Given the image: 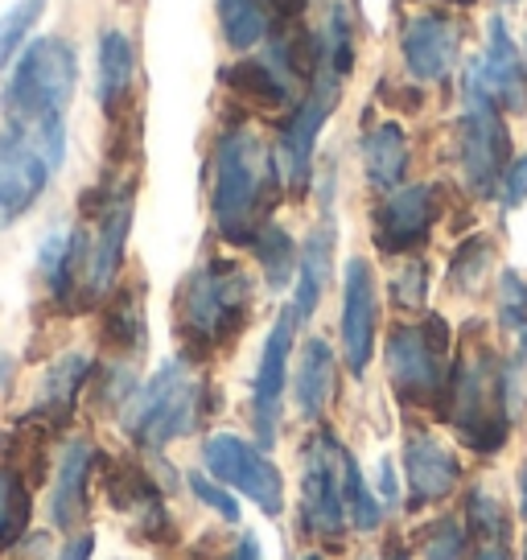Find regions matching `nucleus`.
Returning <instances> with one entry per match:
<instances>
[{"instance_id":"nucleus-36","label":"nucleus","mask_w":527,"mask_h":560,"mask_svg":"<svg viewBox=\"0 0 527 560\" xmlns=\"http://www.w3.org/2000/svg\"><path fill=\"white\" fill-rule=\"evenodd\" d=\"M461 552H466V527L454 520H441L424 540V560H461Z\"/></svg>"},{"instance_id":"nucleus-8","label":"nucleus","mask_w":527,"mask_h":560,"mask_svg":"<svg viewBox=\"0 0 527 560\" xmlns=\"http://www.w3.org/2000/svg\"><path fill=\"white\" fill-rule=\"evenodd\" d=\"M338 100H342V83L314 70L309 79V91L293 104V116L281 124V137H277V170H281V182L289 194H305L309 190V177H314V149L326 120L335 116Z\"/></svg>"},{"instance_id":"nucleus-41","label":"nucleus","mask_w":527,"mask_h":560,"mask_svg":"<svg viewBox=\"0 0 527 560\" xmlns=\"http://www.w3.org/2000/svg\"><path fill=\"white\" fill-rule=\"evenodd\" d=\"M227 560H260V544H256V536H244V540L227 552Z\"/></svg>"},{"instance_id":"nucleus-20","label":"nucleus","mask_w":527,"mask_h":560,"mask_svg":"<svg viewBox=\"0 0 527 560\" xmlns=\"http://www.w3.org/2000/svg\"><path fill=\"white\" fill-rule=\"evenodd\" d=\"M335 350L326 338H309L297 354V375H293V404L305 420H321L335 396Z\"/></svg>"},{"instance_id":"nucleus-10","label":"nucleus","mask_w":527,"mask_h":560,"mask_svg":"<svg viewBox=\"0 0 527 560\" xmlns=\"http://www.w3.org/2000/svg\"><path fill=\"white\" fill-rule=\"evenodd\" d=\"M466 91L494 104L503 116H524L527 112V62L524 50L515 46V37L507 34L503 18H491V25H487V42L466 70Z\"/></svg>"},{"instance_id":"nucleus-38","label":"nucleus","mask_w":527,"mask_h":560,"mask_svg":"<svg viewBox=\"0 0 527 560\" xmlns=\"http://www.w3.org/2000/svg\"><path fill=\"white\" fill-rule=\"evenodd\" d=\"M499 198H503V207L515 210L527 202V158H515L507 165V174H503V186H499Z\"/></svg>"},{"instance_id":"nucleus-33","label":"nucleus","mask_w":527,"mask_h":560,"mask_svg":"<svg viewBox=\"0 0 527 560\" xmlns=\"http://www.w3.org/2000/svg\"><path fill=\"white\" fill-rule=\"evenodd\" d=\"M107 338H112L120 350H141L144 347L141 301H137V298L116 301V310H112V326H107Z\"/></svg>"},{"instance_id":"nucleus-48","label":"nucleus","mask_w":527,"mask_h":560,"mask_svg":"<svg viewBox=\"0 0 527 560\" xmlns=\"http://www.w3.org/2000/svg\"><path fill=\"white\" fill-rule=\"evenodd\" d=\"M524 560H527V536H524Z\"/></svg>"},{"instance_id":"nucleus-12","label":"nucleus","mask_w":527,"mask_h":560,"mask_svg":"<svg viewBox=\"0 0 527 560\" xmlns=\"http://www.w3.org/2000/svg\"><path fill=\"white\" fill-rule=\"evenodd\" d=\"M461 21L445 9H424L412 13L400 30V54H405V70L424 83V88H437L445 79H454L457 62H461Z\"/></svg>"},{"instance_id":"nucleus-7","label":"nucleus","mask_w":527,"mask_h":560,"mask_svg":"<svg viewBox=\"0 0 527 560\" xmlns=\"http://www.w3.org/2000/svg\"><path fill=\"white\" fill-rule=\"evenodd\" d=\"M454 144L457 170L466 177V186L478 198H494L511 165V137L507 124H503V112L466 91V107H461V120H457Z\"/></svg>"},{"instance_id":"nucleus-21","label":"nucleus","mask_w":527,"mask_h":560,"mask_svg":"<svg viewBox=\"0 0 527 560\" xmlns=\"http://www.w3.org/2000/svg\"><path fill=\"white\" fill-rule=\"evenodd\" d=\"M91 462H95L91 441H71L62 462H58V478H54V490H50V515H54V527H62V532L79 524L83 511H87Z\"/></svg>"},{"instance_id":"nucleus-11","label":"nucleus","mask_w":527,"mask_h":560,"mask_svg":"<svg viewBox=\"0 0 527 560\" xmlns=\"http://www.w3.org/2000/svg\"><path fill=\"white\" fill-rule=\"evenodd\" d=\"M301 520L305 532L321 540H335L347 527V503H342V445L326 429L314 433L305 445V466H301Z\"/></svg>"},{"instance_id":"nucleus-23","label":"nucleus","mask_w":527,"mask_h":560,"mask_svg":"<svg viewBox=\"0 0 527 560\" xmlns=\"http://www.w3.org/2000/svg\"><path fill=\"white\" fill-rule=\"evenodd\" d=\"M354 54H359V37H354V13L342 0H330V13L321 34L314 37V70L330 74L338 83H347L354 70Z\"/></svg>"},{"instance_id":"nucleus-40","label":"nucleus","mask_w":527,"mask_h":560,"mask_svg":"<svg viewBox=\"0 0 527 560\" xmlns=\"http://www.w3.org/2000/svg\"><path fill=\"white\" fill-rule=\"evenodd\" d=\"M91 548H95V536H79V540L67 544V552L58 560H91Z\"/></svg>"},{"instance_id":"nucleus-47","label":"nucleus","mask_w":527,"mask_h":560,"mask_svg":"<svg viewBox=\"0 0 527 560\" xmlns=\"http://www.w3.org/2000/svg\"><path fill=\"white\" fill-rule=\"evenodd\" d=\"M499 4H519V0H499Z\"/></svg>"},{"instance_id":"nucleus-45","label":"nucleus","mask_w":527,"mask_h":560,"mask_svg":"<svg viewBox=\"0 0 527 560\" xmlns=\"http://www.w3.org/2000/svg\"><path fill=\"white\" fill-rule=\"evenodd\" d=\"M429 4H457V9H470V4H478V0H429Z\"/></svg>"},{"instance_id":"nucleus-43","label":"nucleus","mask_w":527,"mask_h":560,"mask_svg":"<svg viewBox=\"0 0 527 560\" xmlns=\"http://www.w3.org/2000/svg\"><path fill=\"white\" fill-rule=\"evenodd\" d=\"M475 560H511V557L503 552V544H491V548H482Z\"/></svg>"},{"instance_id":"nucleus-22","label":"nucleus","mask_w":527,"mask_h":560,"mask_svg":"<svg viewBox=\"0 0 527 560\" xmlns=\"http://www.w3.org/2000/svg\"><path fill=\"white\" fill-rule=\"evenodd\" d=\"M363 170L375 190H400V182L408 174V137L396 120L375 124L363 137Z\"/></svg>"},{"instance_id":"nucleus-13","label":"nucleus","mask_w":527,"mask_h":560,"mask_svg":"<svg viewBox=\"0 0 527 560\" xmlns=\"http://www.w3.org/2000/svg\"><path fill=\"white\" fill-rule=\"evenodd\" d=\"M293 326L297 317L293 310H284L277 317V326L268 330L256 363V380H251V424L260 450L268 454L277 445V429H281V404H284V384H289V354H293Z\"/></svg>"},{"instance_id":"nucleus-5","label":"nucleus","mask_w":527,"mask_h":560,"mask_svg":"<svg viewBox=\"0 0 527 560\" xmlns=\"http://www.w3.org/2000/svg\"><path fill=\"white\" fill-rule=\"evenodd\" d=\"M202 380L186 359H169L144 387L132 392L124 408L128 438L144 450H161L177 438H190L202 420Z\"/></svg>"},{"instance_id":"nucleus-19","label":"nucleus","mask_w":527,"mask_h":560,"mask_svg":"<svg viewBox=\"0 0 527 560\" xmlns=\"http://www.w3.org/2000/svg\"><path fill=\"white\" fill-rule=\"evenodd\" d=\"M330 268H335V219H321L305 235V244L297 252V293H293V305H289L293 317H297V326L317 314L321 293L330 284Z\"/></svg>"},{"instance_id":"nucleus-35","label":"nucleus","mask_w":527,"mask_h":560,"mask_svg":"<svg viewBox=\"0 0 527 560\" xmlns=\"http://www.w3.org/2000/svg\"><path fill=\"white\" fill-rule=\"evenodd\" d=\"M37 18H42V0H25V4H17L9 18L0 21V62L13 58V50L25 42V34H30V25H34Z\"/></svg>"},{"instance_id":"nucleus-34","label":"nucleus","mask_w":527,"mask_h":560,"mask_svg":"<svg viewBox=\"0 0 527 560\" xmlns=\"http://www.w3.org/2000/svg\"><path fill=\"white\" fill-rule=\"evenodd\" d=\"M391 301L405 305V310L424 305L429 301V264L408 260L405 268H396V277H391Z\"/></svg>"},{"instance_id":"nucleus-42","label":"nucleus","mask_w":527,"mask_h":560,"mask_svg":"<svg viewBox=\"0 0 527 560\" xmlns=\"http://www.w3.org/2000/svg\"><path fill=\"white\" fill-rule=\"evenodd\" d=\"M9 380H13V359H9V354H0V392L9 387Z\"/></svg>"},{"instance_id":"nucleus-31","label":"nucleus","mask_w":527,"mask_h":560,"mask_svg":"<svg viewBox=\"0 0 527 560\" xmlns=\"http://www.w3.org/2000/svg\"><path fill=\"white\" fill-rule=\"evenodd\" d=\"M499 326L511 338H527V280L511 268L499 277Z\"/></svg>"},{"instance_id":"nucleus-16","label":"nucleus","mask_w":527,"mask_h":560,"mask_svg":"<svg viewBox=\"0 0 527 560\" xmlns=\"http://www.w3.org/2000/svg\"><path fill=\"white\" fill-rule=\"evenodd\" d=\"M375 322H379L375 272L363 256H354L342 272V359L351 375H363L375 354Z\"/></svg>"},{"instance_id":"nucleus-25","label":"nucleus","mask_w":527,"mask_h":560,"mask_svg":"<svg viewBox=\"0 0 527 560\" xmlns=\"http://www.w3.org/2000/svg\"><path fill=\"white\" fill-rule=\"evenodd\" d=\"M132 79H137V50L132 42L120 34V30H107L99 37V104H104L107 116H116L132 91Z\"/></svg>"},{"instance_id":"nucleus-15","label":"nucleus","mask_w":527,"mask_h":560,"mask_svg":"<svg viewBox=\"0 0 527 560\" xmlns=\"http://www.w3.org/2000/svg\"><path fill=\"white\" fill-rule=\"evenodd\" d=\"M54 170L58 165L50 161V153L30 132L21 128L4 132L0 137V219H13L34 207Z\"/></svg>"},{"instance_id":"nucleus-28","label":"nucleus","mask_w":527,"mask_h":560,"mask_svg":"<svg viewBox=\"0 0 527 560\" xmlns=\"http://www.w3.org/2000/svg\"><path fill=\"white\" fill-rule=\"evenodd\" d=\"M342 503H347V524L359 527V532H375L379 520H384L379 499L371 494L367 478L359 470V462H354L347 450H342Z\"/></svg>"},{"instance_id":"nucleus-44","label":"nucleus","mask_w":527,"mask_h":560,"mask_svg":"<svg viewBox=\"0 0 527 560\" xmlns=\"http://www.w3.org/2000/svg\"><path fill=\"white\" fill-rule=\"evenodd\" d=\"M519 511L527 515V462H524V470H519Z\"/></svg>"},{"instance_id":"nucleus-26","label":"nucleus","mask_w":527,"mask_h":560,"mask_svg":"<svg viewBox=\"0 0 527 560\" xmlns=\"http://www.w3.org/2000/svg\"><path fill=\"white\" fill-rule=\"evenodd\" d=\"M219 30L231 50H256L272 34V13L264 0H219Z\"/></svg>"},{"instance_id":"nucleus-14","label":"nucleus","mask_w":527,"mask_h":560,"mask_svg":"<svg viewBox=\"0 0 527 560\" xmlns=\"http://www.w3.org/2000/svg\"><path fill=\"white\" fill-rule=\"evenodd\" d=\"M437 190L433 186H400L384 194V202L375 207V247L387 256H408L421 244H429L433 223H437Z\"/></svg>"},{"instance_id":"nucleus-4","label":"nucleus","mask_w":527,"mask_h":560,"mask_svg":"<svg viewBox=\"0 0 527 560\" xmlns=\"http://www.w3.org/2000/svg\"><path fill=\"white\" fill-rule=\"evenodd\" d=\"M251 277L235 260H207L177 293V334L194 354L235 342L251 317Z\"/></svg>"},{"instance_id":"nucleus-46","label":"nucleus","mask_w":527,"mask_h":560,"mask_svg":"<svg viewBox=\"0 0 527 560\" xmlns=\"http://www.w3.org/2000/svg\"><path fill=\"white\" fill-rule=\"evenodd\" d=\"M519 50H524V62H527V37H524V46H519Z\"/></svg>"},{"instance_id":"nucleus-37","label":"nucleus","mask_w":527,"mask_h":560,"mask_svg":"<svg viewBox=\"0 0 527 560\" xmlns=\"http://www.w3.org/2000/svg\"><path fill=\"white\" fill-rule=\"evenodd\" d=\"M190 490L207 503V508L219 511L227 524L239 520V503H235V494H231V490H223V482H211V478H202V474H190Z\"/></svg>"},{"instance_id":"nucleus-39","label":"nucleus","mask_w":527,"mask_h":560,"mask_svg":"<svg viewBox=\"0 0 527 560\" xmlns=\"http://www.w3.org/2000/svg\"><path fill=\"white\" fill-rule=\"evenodd\" d=\"M379 490H384V499H396V494H400V478H396V462H391V457L379 462Z\"/></svg>"},{"instance_id":"nucleus-2","label":"nucleus","mask_w":527,"mask_h":560,"mask_svg":"<svg viewBox=\"0 0 527 560\" xmlns=\"http://www.w3.org/2000/svg\"><path fill=\"white\" fill-rule=\"evenodd\" d=\"M74 50L62 37H37L30 50L13 62L9 88H4V107L13 116V128L37 137V144L62 165V112L71 104L74 91Z\"/></svg>"},{"instance_id":"nucleus-32","label":"nucleus","mask_w":527,"mask_h":560,"mask_svg":"<svg viewBox=\"0 0 527 560\" xmlns=\"http://www.w3.org/2000/svg\"><path fill=\"white\" fill-rule=\"evenodd\" d=\"M466 515H470V527H475L482 540L503 544V536H507V511H503V503L494 499L491 490H470Z\"/></svg>"},{"instance_id":"nucleus-27","label":"nucleus","mask_w":527,"mask_h":560,"mask_svg":"<svg viewBox=\"0 0 527 560\" xmlns=\"http://www.w3.org/2000/svg\"><path fill=\"white\" fill-rule=\"evenodd\" d=\"M251 247H256V260L264 268V284L272 293H281V289H289V280H297V244L281 223H264Z\"/></svg>"},{"instance_id":"nucleus-30","label":"nucleus","mask_w":527,"mask_h":560,"mask_svg":"<svg viewBox=\"0 0 527 560\" xmlns=\"http://www.w3.org/2000/svg\"><path fill=\"white\" fill-rule=\"evenodd\" d=\"M491 264H494V244L487 240V235H470V240L454 252V268H449L454 289H461V293H478L482 280H487V272H491Z\"/></svg>"},{"instance_id":"nucleus-1","label":"nucleus","mask_w":527,"mask_h":560,"mask_svg":"<svg viewBox=\"0 0 527 560\" xmlns=\"http://www.w3.org/2000/svg\"><path fill=\"white\" fill-rule=\"evenodd\" d=\"M284 182L277 153L247 124H231L214 140L211 158V214L227 244H251L281 198Z\"/></svg>"},{"instance_id":"nucleus-49","label":"nucleus","mask_w":527,"mask_h":560,"mask_svg":"<svg viewBox=\"0 0 527 560\" xmlns=\"http://www.w3.org/2000/svg\"><path fill=\"white\" fill-rule=\"evenodd\" d=\"M305 560H321V557H305Z\"/></svg>"},{"instance_id":"nucleus-17","label":"nucleus","mask_w":527,"mask_h":560,"mask_svg":"<svg viewBox=\"0 0 527 560\" xmlns=\"http://www.w3.org/2000/svg\"><path fill=\"white\" fill-rule=\"evenodd\" d=\"M405 474L412 487V508H424V503L454 494V487L461 482V462L433 433L412 429L405 438Z\"/></svg>"},{"instance_id":"nucleus-9","label":"nucleus","mask_w":527,"mask_h":560,"mask_svg":"<svg viewBox=\"0 0 527 560\" xmlns=\"http://www.w3.org/2000/svg\"><path fill=\"white\" fill-rule=\"evenodd\" d=\"M202 466L214 474V482L247 494L264 515L284 511V478L260 445L235 438V433H214L202 445Z\"/></svg>"},{"instance_id":"nucleus-6","label":"nucleus","mask_w":527,"mask_h":560,"mask_svg":"<svg viewBox=\"0 0 527 560\" xmlns=\"http://www.w3.org/2000/svg\"><path fill=\"white\" fill-rule=\"evenodd\" d=\"M449 375H454L449 371V326L441 317L400 322L387 334V380L405 404L445 408Z\"/></svg>"},{"instance_id":"nucleus-29","label":"nucleus","mask_w":527,"mask_h":560,"mask_svg":"<svg viewBox=\"0 0 527 560\" xmlns=\"http://www.w3.org/2000/svg\"><path fill=\"white\" fill-rule=\"evenodd\" d=\"M30 527V490L13 470H0V552H9Z\"/></svg>"},{"instance_id":"nucleus-18","label":"nucleus","mask_w":527,"mask_h":560,"mask_svg":"<svg viewBox=\"0 0 527 560\" xmlns=\"http://www.w3.org/2000/svg\"><path fill=\"white\" fill-rule=\"evenodd\" d=\"M128 228H132V194H112L107 207L99 210V228L87 240V256H83V284H87L91 298L107 293V284L116 280Z\"/></svg>"},{"instance_id":"nucleus-24","label":"nucleus","mask_w":527,"mask_h":560,"mask_svg":"<svg viewBox=\"0 0 527 560\" xmlns=\"http://www.w3.org/2000/svg\"><path fill=\"white\" fill-rule=\"evenodd\" d=\"M87 371H91V359L87 354H62L50 371H46V380H42V392H37V417H46V424H62V420L74 412V400H79V392L87 384Z\"/></svg>"},{"instance_id":"nucleus-3","label":"nucleus","mask_w":527,"mask_h":560,"mask_svg":"<svg viewBox=\"0 0 527 560\" xmlns=\"http://www.w3.org/2000/svg\"><path fill=\"white\" fill-rule=\"evenodd\" d=\"M445 412L454 420L457 438L466 441L475 454H494L507 441L511 417L519 412V404L511 392L507 363L482 338H475L466 347L457 371L449 375Z\"/></svg>"}]
</instances>
